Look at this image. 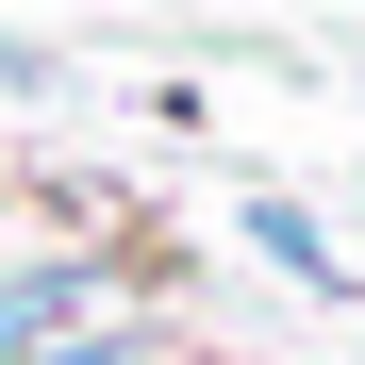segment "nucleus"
Listing matches in <instances>:
<instances>
[{
	"instance_id": "obj_3",
	"label": "nucleus",
	"mask_w": 365,
	"mask_h": 365,
	"mask_svg": "<svg viewBox=\"0 0 365 365\" xmlns=\"http://www.w3.org/2000/svg\"><path fill=\"white\" fill-rule=\"evenodd\" d=\"M0 83H50V50H17V34H0Z\"/></svg>"
},
{
	"instance_id": "obj_2",
	"label": "nucleus",
	"mask_w": 365,
	"mask_h": 365,
	"mask_svg": "<svg viewBox=\"0 0 365 365\" xmlns=\"http://www.w3.org/2000/svg\"><path fill=\"white\" fill-rule=\"evenodd\" d=\"M232 232H250V250L299 282V299H349V266H332V232H316V200H282V182H250V200H232Z\"/></svg>"
},
{
	"instance_id": "obj_1",
	"label": "nucleus",
	"mask_w": 365,
	"mask_h": 365,
	"mask_svg": "<svg viewBox=\"0 0 365 365\" xmlns=\"http://www.w3.org/2000/svg\"><path fill=\"white\" fill-rule=\"evenodd\" d=\"M116 299H100V250H34V266H0V365L17 349H67V332H100Z\"/></svg>"
}]
</instances>
